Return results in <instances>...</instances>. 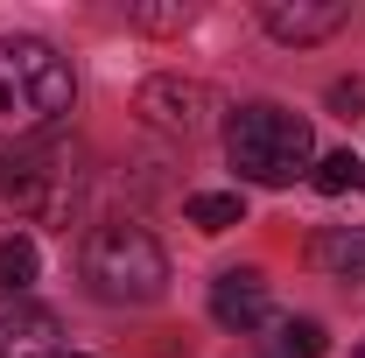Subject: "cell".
I'll use <instances>...</instances> for the list:
<instances>
[{"label": "cell", "instance_id": "14", "mask_svg": "<svg viewBox=\"0 0 365 358\" xmlns=\"http://www.w3.org/2000/svg\"><path fill=\"white\" fill-rule=\"evenodd\" d=\"M323 352H330V337H323L317 316H288L274 337V358H323Z\"/></svg>", "mask_w": 365, "mask_h": 358}, {"label": "cell", "instance_id": "3", "mask_svg": "<svg viewBox=\"0 0 365 358\" xmlns=\"http://www.w3.org/2000/svg\"><path fill=\"white\" fill-rule=\"evenodd\" d=\"M85 288L98 302H120V310H140V302H162L169 295V253L162 239L134 218H106L85 232Z\"/></svg>", "mask_w": 365, "mask_h": 358}, {"label": "cell", "instance_id": "16", "mask_svg": "<svg viewBox=\"0 0 365 358\" xmlns=\"http://www.w3.org/2000/svg\"><path fill=\"white\" fill-rule=\"evenodd\" d=\"M359 358H365V352H359Z\"/></svg>", "mask_w": 365, "mask_h": 358}, {"label": "cell", "instance_id": "13", "mask_svg": "<svg viewBox=\"0 0 365 358\" xmlns=\"http://www.w3.org/2000/svg\"><path fill=\"white\" fill-rule=\"evenodd\" d=\"M127 21L148 36H182L197 21V0H140V7H127Z\"/></svg>", "mask_w": 365, "mask_h": 358}, {"label": "cell", "instance_id": "15", "mask_svg": "<svg viewBox=\"0 0 365 358\" xmlns=\"http://www.w3.org/2000/svg\"><path fill=\"white\" fill-rule=\"evenodd\" d=\"M330 106L344 120H365V85H330Z\"/></svg>", "mask_w": 365, "mask_h": 358}, {"label": "cell", "instance_id": "11", "mask_svg": "<svg viewBox=\"0 0 365 358\" xmlns=\"http://www.w3.org/2000/svg\"><path fill=\"white\" fill-rule=\"evenodd\" d=\"M309 183H317L323 197H351V190H365V155H351V148H330V155H317Z\"/></svg>", "mask_w": 365, "mask_h": 358}, {"label": "cell", "instance_id": "7", "mask_svg": "<svg viewBox=\"0 0 365 358\" xmlns=\"http://www.w3.org/2000/svg\"><path fill=\"white\" fill-rule=\"evenodd\" d=\"M211 316L225 323V330H260L267 323V274L260 267H225L218 281H211Z\"/></svg>", "mask_w": 365, "mask_h": 358}, {"label": "cell", "instance_id": "10", "mask_svg": "<svg viewBox=\"0 0 365 358\" xmlns=\"http://www.w3.org/2000/svg\"><path fill=\"white\" fill-rule=\"evenodd\" d=\"M182 218L197 225V232H232V225H246V197L239 190H197L182 204Z\"/></svg>", "mask_w": 365, "mask_h": 358}, {"label": "cell", "instance_id": "5", "mask_svg": "<svg viewBox=\"0 0 365 358\" xmlns=\"http://www.w3.org/2000/svg\"><path fill=\"white\" fill-rule=\"evenodd\" d=\"M134 113L155 127V134H176V140H197L211 127V113H218V98L204 78H176V71H162V78H148L134 91Z\"/></svg>", "mask_w": 365, "mask_h": 358}, {"label": "cell", "instance_id": "4", "mask_svg": "<svg viewBox=\"0 0 365 358\" xmlns=\"http://www.w3.org/2000/svg\"><path fill=\"white\" fill-rule=\"evenodd\" d=\"M0 204H14V211H29V218L43 225H63L78 218V204H85V169H78V155H56V148H7L0 155Z\"/></svg>", "mask_w": 365, "mask_h": 358}, {"label": "cell", "instance_id": "6", "mask_svg": "<svg viewBox=\"0 0 365 358\" xmlns=\"http://www.w3.org/2000/svg\"><path fill=\"white\" fill-rule=\"evenodd\" d=\"M344 21H351L344 0H267V7H260V29H267L274 43H323V36H337Z\"/></svg>", "mask_w": 365, "mask_h": 358}, {"label": "cell", "instance_id": "12", "mask_svg": "<svg viewBox=\"0 0 365 358\" xmlns=\"http://www.w3.org/2000/svg\"><path fill=\"white\" fill-rule=\"evenodd\" d=\"M43 274L36 239H0V295H29V281Z\"/></svg>", "mask_w": 365, "mask_h": 358}, {"label": "cell", "instance_id": "8", "mask_svg": "<svg viewBox=\"0 0 365 358\" xmlns=\"http://www.w3.org/2000/svg\"><path fill=\"white\" fill-rule=\"evenodd\" d=\"M0 358H56V316L29 295H0Z\"/></svg>", "mask_w": 365, "mask_h": 358}, {"label": "cell", "instance_id": "2", "mask_svg": "<svg viewBox=\"0 0 365 358\" xmlns=\"http://www.w3.org/2000/svg\"><path fill=\"white\" fill-rule=\"evenodd\" d=\"M71 98H78V78L43 36L0 43V134H21V140L49 134L71 113Z\"/></svg>", "mask_w": 365, "mask_h": 358}, {"label": "cell", "instance_id": "1", "mask_svg": "<svg viewBox=\"0 0 365 358\" xmlns=\"http://www.w3.org/2000/svg\"><path fill=\"white\" fill-rule=\"evenodd\" d=\"M225 162L239 169V183H260V190H288L295 176H309L317 169V134H309V120L302 113H288V106H239L225 120Z\"/></svg>", "mask_w": 365, "mask_h": 358}, {"label": "cell", "instance_id": "9", "mask_svg": "<svg viewBox=\"0 0 365 358\" xmlns=\"http://www.w3.org/2000/svg\"><path fill=\"white\" fill-rule=\"evenodd\" d=\"M309 260H317L323 274L365 288V225H330V232H317V239H309Z\"/></svg>", "mask_w": 365, "mask_h": 358}]
</instances>
